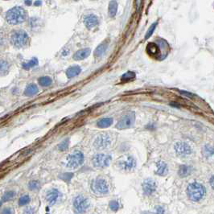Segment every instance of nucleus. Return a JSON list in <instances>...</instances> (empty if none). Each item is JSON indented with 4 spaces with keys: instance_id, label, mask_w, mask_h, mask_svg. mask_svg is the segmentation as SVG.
<instances>
[{
    "instance_id": "f257e3e1",
    "label": "nucleus",
    "mask_w": 214,
    "mask_h": 214,
    "mask_svg": "<svg viewBox=\"0 0 214 214\" xmlns=\"http://www.w3.org/2000/svg\"><path fill=\"white\" fill-rule=\"evenodd\" d=\"M27 18V13L23 7H15L7 11L5 16L7 22L11 25H16L24 22Z\"/></svg>"
},
{
    "instance_id": "f03ea898",
    "label": "nucleus",
    "mask_w": 214,
    "mask_h": 214,
    "mask_svg": "<svg viewBox=\"0 0 214 214\" xmlns=\"http://www.w3.org/2000/svg\"><path fill=\"white\" fill-rule=\"evenodd\" d=\"M205 188L198 182H192L188 185L186 193L188 197L194 202H198L204 198L205 195Z\"/></svg>"
},
{
    "instance_id": "7ed1b4c3",
    "label": "nucleus",
    "mask_w": 214,
    "mask_h": 214,
    "mask_svg": "<svg viewBox=\"0 0 214 214\" xmlns=\"http://www.w3.org/2000/svg\"><path fill=\"white\" fill-rule=\"evenodd\" d=\"M10 40L14 47L21 48L29 44V36L23 30H15L11 34Z\"/></svg>"
},
{
    "instance_id": "20e7f679",
    "label": "nucleus",
    "mask_w": 214,
    "mask_h": 214,
    "mask_svg": "<svg viewBox=\"0 0 214 214\" xmlns=\"http://www.w3.org/2000/svg\"><path fill=\"white\" fill-rule=\"evenodd\" d=\"M84 163V155L80 151H72L65 158L64 164L68 168H77Z\"/></svg>"
},
{
    "instance_id": "39448f33",
    "label": "nucleus",
    "mask_w": 214,
    "mask_h": 214,
    "mask_svg": "<svg viewBox=\"0 0 214 214\" xmlns=\"http://www.w3.org/2000/svg\"><path fill=\"white\" fill-rule=\"evenodd\" d=\"M112 160V156L111 155L106 154H97L92 159L93 164L97 168H104L108 167Z\"/></svg>"
},
{
    "instance_id": "423d86ee",
    "label": "nucleus",
    "mask_w": 214,
    "mask_h": 214,
    "mask_svg": "<svg viewBox=\"0 0 214 214\" xmlns=\"http://www.w3.org/2000/svg\"><path fill=\"white\" fill-rule=\"evenodd\" d=\"M93 191L97 195H106L109 192V187L104 179L98 178L93 181L91 185Z\"/></svg>"
},
{
    "instance_id": "0eeeda50",
    "label": "nucleus",
    "mask_w": 214,
    "mask_h": 214,
    "mask_svg": "<svg viewBox=\"0 0 214 214\" xmlns=\"http://www.w3.org/2000/svg\"><path fill=\"white\" fill-rule=\"evenodd\" d=\"M135 122V114L134 112H130L124 115L123 117L118 121V122L117 127L119 130H124V129L130 128L133 126Z\"/></svg>"
},
{
    "instance_id": "6e6552de",
    "label": "nucleus",
    "mask_w": 214,
    "mask_h": 214,
    "mask_svg": "<svg viewBox=\"0 0 214 214\" xmlns=\"http://www.w3.org/2000/svg\"><path fill=\"white\" fill-rule=\"evenodd\" d=\"M73 206H74L75 210L78 213H84L88 210L89 207V201L87 198L80 195L74 199Z\"/></svg>"
},
{
    "instance_id": "1a4fd4ad",
    "label": "nucleus",
    "mask_w": 214,
    "mask_h": 214,
    "mask_svg": "<svg viewBox=\"0 0 214 214\" xmlns=\"http://www.w3.org/2000/svg\"><path fill=\"white\" fill-rule=\"evenodd\" d=\"M174 150L176 155L180 157H186L191 155L192 152L191 146L184 142H176V144L174 145Z\"/></svg>"
},
{
    "instance_id": "9d476101",
    "label": "nucleus",
    "mask_w": 214,
    "mask_h": 214,
    "mask_svg": "<svg viewBox=\"0 0 214 214\" xmlns=\"http://www.w3.org/2000/svg\"><path fill=\"white\" fill-rule=\"evenodd\" d=\"M111 139L108 135H97L93 142V146L98 150H104L111 146Z\"/></svg>"
},
{
    "instance_id": "9b49d317",
    "label": "nucleus",
    "mask_w": 214,
    "mask_h": 214,
    "mask_svg": "<svg viewBox=\"0 0 214 214\" xmlns=\"http://www.w3.org/2000/svg\"><path fill=\"white\" fill-rule=\"evenodd\" d=\"M136 162L134 157L132 156H127L126 159H122L118 162V166L123 171H131L135 168Z\"/></svg>"
},
{
    "instance_id": "f8f14e48",
    "label": "nucleus",
    "mask_w": 214,
    "mask_h": 214,
    "mask_svg": "<svg viewBox=\"0 0 214 214\" xmlns=\"http://www.w3.org/2000/svg\"><path fill=\"white\" fill-rule=\"evenodd\" d=\"M142 188L143 193L146 196H151L156 191V188H157V185H156V182L153 180L148 178L143 180V182L142 184Z\"/></svg>"
},
{
    "instance_id": "ddd939ff",
    "label": "nucleus",
    "mask_w": 214,
    "mask_h": 214,
    "mask_svg": "<svg viewBox=\"0 0 214 214\" xmlns=\"http://www.w3.org/2000/svg\"><path fill=\"white\" fill-rule=\"evenodd\" d=\"M61 196H62V194L61 193V191L59 190L56 189V188H52V189H50L49 191H47L46 196H45V199H46V201L48 202L49 205H54L61 200Z\"/></svg>"
},
{
    "instance_id": "4468645a",
    "label": "nucleus",
    "mask_w": 214,
    "mask_h": 214,
    "mask_svg": "<svg viewBox=\"0 0 214 214\" xmlns=\"http://www.w3.org/2000/svg\"><path fill=\"white\" fill-rule=\"evenodd\" d=\"M84 23L86 25V27L89 29L94 28L97 24H98V19L97 17L94 15H88L84 19Z\"/></svg>"
},
{
    "instance_id": "2eb2a0df",
    "label": "nucleus",
    "mask_w": 214,
    "mask_h": 214,
    "mask_svg": "<svg viewBox=\"0 0 214 214\" xmlns=\"http://www.w3.org/2000/svg\"><path fill=\"white\" fill-rule=\"evenodd\" d=\"M168 167L167 163L163 161H159L156 163V173L160 176H164L167 174Z\"/></svg>"
},
{
    "instance_id": "dca6fc26",
    "label": "nucleus",
    "mask_w": 214,
    "mask_h": 214,
    "mask_svg": "<svg viewBox=\"0 0 214 214\" xmlns=\"http://www.w3.org/2000/svg\"><path fill=\"white\" fill-rule=\"evenodd\" d=\"M91 53V50L90 48H83L77 51L73 56V59L76 61H81L84 59L87 58Z\"/></svg>"
},
{
    "instance_id": "f3484780",
    "label": "nucleus",
    "mask_w": 214,
    "mask_h": 214,
    "mask_svg": "<svg viewBox=\"0 0 214 214\" xmlns=\"http://www.w3.org/2000/svg\"><path fill=\"white\" fill-rule=\"evenodd\" d=\"M107 47H108V43H106V42L101 44L99 46H97L94 52L95 57L96 58H101V57H102L105 55V53H106Z\"/></svg>"
},
{
    "instance_id": "a211bd4d",
    "label": "nucleus",
    "mask_w": 214,
    "mask_h": 214,
    "mask_svg": "<svg viewBox=\"0 0 214 214\" xmlns=\"http://www.w3.org/2000/svg\"><path fill=\"white\" fill-rule=\"evenodd\" d=\"M191 167L189 166H187V165H181L179 168V171H178V175L180 176V177L181 178H185L187 177L191 173Z\"/></svg>"
},
{
    "instance_id": "6ab92c4d",
    "label": "nucleus",
    "mask_w": 214,
    "mask_h": 214,
    "mask_svg": "<svg viewBox=\"0 0 214 214\" xmlns=\"http://www.w3.org/2000/svg\"><path fill=\"white\" fill-rule=\"evenodd\" d=\"M81 71V68L79 66L75 65L72 66V67L68 68L66 71V75L68 78H72V77H76L77 75L80 74V72Z\"/></svg>"
},
{
    "instance_id": "aec40b11",
    "label": "nucleus",
    "mask_w": 214,
    "mask_h": 214,
    "mask_svg": "<svg viewBox=\"0 0 214 214\" xmlns=\"http://www.w3.org/2000/svg\"><path fill=\"white\" fill-rule=\"evenodd\" d=\"M39 89L37 88V86L35 84H31L29 86H27V88L25 89L24 91V95L27 96V97H32L36 95L38 93Z\"/></svg>"
},
{
    "instance_id": "412c9836",
    "label": "nucleus",
    "mask_w": 214,
    "mask_h": 214,
    "mask_svg": "<svg viewBox=\"0 0 214 214\" xmlns=\"http://www.w3.org/2000/svg\"><path fill=\"white\" fill-rule=\"evenodd\" d=\"M113 123L112 118H101L97 122V125L99 128H107L109 126H111Z\"/></svg>"
},
{
    "instance_id": "4be33fe9",
    "label": "nucleus",
    "mask_w": 214,
    "mask_h": 214,
    "mask_svg": "<svg viewBox=\"0 0 214 214\" xmlns=\"http://www.w3.org/2000/svg\"><path fill=\"white\" fill-rule=\"evenodd\" d=\"M146 51L151 56H156L160 52V48L158 47V45L155 44L153 43L148 44L147 47H146Z\"/></svg>"
},
{
    "instance_id": "5701e85b",
    "label": "nucleus",
    "mask_w": 214,
    "mask_h": 214,
    "mask_svg": "<svg viewBox=\"0 0 214 214\" xmlns=\"http://www.w3.org/2000/svg\"><path fill=\"white\" fill-rule=\"evenodd\" d=\"M118 3L115 0H112L109 4V15L111 17H114L117 14Z\"/></svg>"
},
{
    "instance_id": "b1692460",
    "label": "nucleus",
    "mask_w": 214,
    "mask_h": 214,
    "mask_svg": "<svg viewBox=\"0 0 214 214\" xmlns=\"http://www.w3.org/2000/svg\"><path fill=\"white\" fill-rule=\"evenodd\" d=\"M9 65L6 61H0V75H6L9 70Z\"/></svg>"
},
{
    "instance_id": "393cba45",
    "label": "nucleus",
    "mask_w": 214,
    "mask_h": 214,
    "mask_svg": "<svg viewBox=\"0 0 214 214\" xmlns=\"http://www.w3.org/2000/svg\"><path fill=\"white\" fill-rule=\"evenodd\" d=\"M15 196H16V191H7V192H5L4 195L2 196V201H3V202H8V201H11L12 199L15 198Z\"/></svg>"
},
{
    "instance_id": "a878e982",
    "label": "nucleus",
    "mask_w": 214,
    "mask_h": 214,
    "mask_svg": "<svg viewBox=\"0 0 214 214\" xmlns=\"http://www.w3.org/2000/svg\"><path fill=\"white\" fill-rule=\"evenodd\" d=\"M38 81L39 84H40L41 86H43V87L49 86L52 82V79L50 78L49 77H41L40 78H39Z\"/></svg>"
},
{
    "instance_id": "bb28decb",
    "label": "nucleus",
    "mask_w": 214,
    "mask_h": 214,
    "mask_svg": "<svg viewBox=\"0 0 214 214\" xmlns=\"http://www.w3.org/2000/svg\"><path fill=\"white\" fill-rule=\"evenodd\" d=\"M203 154L205 157H211L213 156V147L210 145H205L203 148Z\"/></svg>"
},
{
    "instance_id": "cd10ccee",
    "label": "nucleus",
    "mask_w": 214,
    "mask_h": 214,
    "mask_svg": "<svg viewBox=\"0 0 214 214\" xmlns=\"http://www.w3.org/2000/svg\"><path fill=\"white\" fill-rule=\"evenodd\" d=\"M135 77V73L133 72L129 71L126 73H125L124 75H122V82H127V81H131L132 79H134Z\"/></svg>"
},
{
    "instance_id": "c85d7f7f",
    "label": "nucleus",
    "mask_w": 214,
    "mask_h": 214,
    "mask_svg": "<svg viewBox=\"0 0 214 214\" xmlns=\"http://www.w3.org/2000/svg\"><path fill=\"white\" fill-rule=\"evenodd\" d=\"M40 182L37 180H32L28 184V188L31 191H37L40 188Z\"/></svg>"
},
{
    "instance_id": "c756f323",
    "label": "nucleus",
    "mask_w": 214,
    "mask_h": 214,
    "mask_svg": "<svg viewBox=\"0 0 214 214\" xmlns=\"http://www.w3.org/2000/svg\"><path fill=\"white\" fill-rule=\"evenodd\" d=\"M68 146H69V139H66L63 140V141L59 144L58 146L59 151H66V150L68 148Z\"/></svg>"
},
{
    "instance_id": "7c9ffc66",
    "label": "nucleus",
    "mask_w": 214,
    "mask_h": 214,
    "mask_svg": "<svg viewBox=\"0 0 214 214\" xmlns=\"http://www.w3.org/2000/svg\"><path fill=\"white\" fill-rule=\"evenodd\" d=\"M30 201H31V199L28 195H23L19 198L18 204L19 206H24V205H27L30 202Z\"/></svg>"
},
{
    "instance_id": "2f4dec72",
    "label": "nucleus",
    "mask_w": 214,
    "mask_h": 214,
    "mask_svg": "<svg viewBox=\"0 0 214 214\" xmlns=\"http://www.w3.org/2000/svg\"><path fill=\"white\" fill-rule=\"evenodd\" d=\"M120 207V205L118 201H111L109 203V208L111 209V210L114 211V212H117L118 209Z\"/></svg>"
},
{
    "instance_id": "473e14b6",
    "label": "nucleus",
    "mask_w": 214,
    "mask_h": 214,
    "mask_svg": "<svg viewBox=\"0 0 214 214\" xmlns=\"http://www.w3.org/2000/svg\"><path fill=\"white\" fill-rule=\"evenodd\" d=\"M37 64H38V61H37V59L35 58V59H32V61H30L29 62H27V63H24L23 66V68H26V69H28V68H30L36 66Z\"/></svg>"
},
{
    "instance_id": "72a5a7b5",
    "label": "nucleus",
    "mask_w": 214,
    "mask_h": 214,
    "mask_svg": "<svg viewBox=\"0 0 214 214\" xmlns=\"http://www.w3.org/2000/svg\"><path fill=\"white\" fill-rule=\"evenodd\" d=\"M156 25H157V23H154L153 24L151 25V27H149L148 31H147V32H146V36H145V39L146 40H147L148 38H150L151 36H152V34H153L154 31H155V29H156Z\"/></svg>"
},
{
    "instance_id": "f704fd0d",
    "label": "nucleus",
    "mask_w": 214,
    "mask_h": 214,
    "mask_svg": "<svg viewBox=\"0 0 214 214\" xmlns=\"http://www.w3.org/2000/svg\"><path fill=\"white\" fill-rule=\"evenodd\" d=\"M72 173H65V174H63L61 176H60V178H61L62 180H65V181L68 182V181L71 180V178H72Z\"/></svg>"
},
{
    "instance_id": "c9c22d12",
    "label": "nucleus",
    "mask_w": 214,
    "mask_h": 214,
    "mask_svg": "<svg viewBox=\"0 0 214 214\" xmlns=\"http://www.w3.org/2000/svg\"><path fill=\"white\" fill-rule=\"evenodd\" d=\"M0 214H14V210L10 207L5 208L2 210V212Z\"/></svg>"
},
{
    "instance_id": "e433bc0d",
    "label": "nucleus",
    "mask_w": 214,
    "mask_h": 214,
    "mask_svg": "<svg viewBox=\"0 0 214 214\" xmlns=\"http://www.w3.org/2000/svg\"><path fill=\"white\" fill-rule=\"evenodd\" d=\"M155 214H164V209L161 206H156Z\"/></svg>"
},
{
    "instance_id": "4c0bfd02",
    "label": "nucleus",
    "mask_w": 214,
    "mask_h": 214,
    "mask_svg": "<svg viewBox=\"0 0 214 214\" xmlns=\"http://www.w3.org/2000/svg\"><path fill=\"white\" fill-rule=\"evenodd\" d=\"M24 214H34V209L32 207H27L24 209Z\"/></svg>"
},
{
    "instance_id": "58836bf2",
    "label": "nucleus",
    "mask_w": 214,
    "mask_h": 214,
    "mask_svg": "<svg viewBox=\"0 0 214 214\" xmlns=\"http://www.w3.org/2000/svg\"><path fill=\"white\" fill-rule=\"evenodd\" d=\"M180 93H182V94L186 95L187 97H193V94H191V93H190L188 92H186V91H180Z\"/></svg>"
},
{
    "instance_id": "ea45409f",
    "label": "nucleus",
    "mask_w": 214,
    "mask_h": 214,
    "mask_svg": "<svg viewBox=\"0 0 214 214\" xmlns=\"http://www.w3.org/2000/svg\"><path fill=\"white\" fill-rule=\"evenodd\" d=\"M3 42H4V40H3V37L0 34V46L3 44Z\"/></svg>"
},
{
    "instance_id": "a19ab883",
    "label": "nucleus",
    "mask_w": 214,
    "mask_h": 214,
    "mask_svg": "<svg viewBox=\"0 0 214 214\" xmlns=\"http://www.w3.org/2000/svg\"><path fill=\"white\" fill-rule=\"evenodd\" d=\"M210 184L212 186V188H213V176H212L211 179H210Z\"/></svg>"
},
{
    "instance_id": "79ce46f5",
    "label": "nucleus",
    "mask_w": 214,
    "mask_h": 214,
    "mask_svg": "<svg viewBox=\"0 0 214 214\" xmlns=\"http://www.w3.org/2000/svg\"><path fill=\"white\" fill-rule=\"evenodd\" d=\"M41 4V1H36V2H35V6H38V5H40Z\"/></svg>"
},
{
    "instance_id": "37998d69",
    "label": "nucleus",
    "mask_w": 214,
    "mask_h": 214,
    "mask_svg": "<svg viewBox=\"0 0 214 214\" xmlns=\"http://www.w3.org/2000/svg\"><path fill=\"white\" fill-rule=\"evenodd\" d=\"M25 3L27 5H31V2H30V1H26V2H25Z\"/></svg>"
},
{
    "instance_id": "c03bdc74",
    "label": "nucleus",
    "mask_w": 214,
    "mask_h": 214,
    "mask_svg": "<svg viewBox=\"0 0 214 214\" xmlns=\"http://www.w3.org/2000/svg\"><path fill=\"white\" fill-rule=\"evenodd\" d=\"M1 206H2V201H0V208H1Z\"/></svg>"
}]
</instances>
